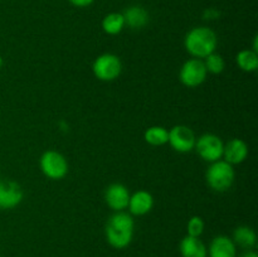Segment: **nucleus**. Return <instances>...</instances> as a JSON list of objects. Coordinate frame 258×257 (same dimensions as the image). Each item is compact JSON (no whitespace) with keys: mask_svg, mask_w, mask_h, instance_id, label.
Returning <instances> with one entry per match:
<instances>
[{"mask_svg":"<svg viewBox=\"0 0 258 257\" xmlns=\"http://www.w3.org/2000/svg\"><path fill=\"white\" fill-rule=\"evenodd\" d=\"M135 223L131 214L122 212H115L106 224V239L113 248H126L131 243L134 237Z\"/></svg>","mask_w":258,"mask_h":257,"instance_id":"1","label":"nucleus"},{"mask_svg":"<svg viewBox=\"0 0 258 257\" xmlns=\"http://www.w3.org/2000/svg\"><path fill=\"white\" fill-rule=\"evenodd\" d=\"M218 37L216 32L208 27H196L186 33L184 47L193 58L204 59L207 55L216 52Z\"/></svg>","mask_w":258,"mask_h":257,"instance_id":"2","label":"nucleus"},{"mask_svg":"<svg viewBox=\"0 0 258 257\" xmlns=\"http://www.w3.org/2000/svg\"><path fill=\"white\" fill-rule=\"evenodd\" d=\"M234 178H236V171H234L233 165L222 159L211 163L206 173L208 185L218 193L229 190L233 185Z\"/></svg>","mask_w":258,"mask_h":257,"instance_id":"3","label":"nucleus"},{"mask_svg":"<svg viewBox=\"0 0 258 257\" xmlns=\"http://www.w3.org/2000/svg\"><path fill=\"white\" fill-rule=\"evenodd\" d=\"M92 72L97 80L102 82H112L120 77L122 72V62L120 57L113 53H103L93 60Z\"/></svg>","mask_w":258,"mask_h":257,"instance_id":"4","label":"nucleus"},{"mask_svg":"<svg viewBox=\"0 0 258 257\" xmlns=\"http://www.w3.org/2000/svg\"><path fill=\"white\" fill-rule=\"evenodd\" d=\"M42 173L50 180H60L68 173V161L63 154L55 150H47L39 159Z\"/></svg>","mask_w":258,"mask_h":257,"instance_id":"5","label":"nucleus"},{"mask_svg":"<svg viewBox=\"0 0 258 257\" xmlns=\"http://www.w3.org/2000/svg\"><path fill=\"white\" fill-rule=\"evenodd\" d=\"M208 72L206 70L203 59L190 58L185 60L179 71V80L185 87L196 88L203 85L207 80Z\"/></svg>","mask_w":258,"mask_h":257,"instance_id":"6","label":"nucleus"},{"mask_svg":"<svg viewBox=\"0 0 258 257\" xmlns=\"http://www.w3.org/2000/svg\"><path fill=\"white\" fill-rule=\"evenodd\" d=\"M224 143L219 136L214 134H204L196 141V151L198 155L208 163H214L223 158Z\"/></svg>","mask_w":258,"mask_h":257,"instance_id":"7","label":"nucleus"},{"mask_svg":"<svg viewBox=\"0 0 258 257\" xmlns=\"http://www.w3.org/2000/svg\"><path fill=\"white\" fill-rule=\"evenodd\" d=\"M196 134L185 125H175L169 130V141L171 148L178 153H190L196 146Z\"/></svg>","mask_w":258,"mask_h":257,"instance_id":"8","label":"nucleus"},{"mask_svg":"<svg viewBox=\"0 0 258 257\" xmlns=\"http://www.w3.org/2000/svg\"><path fill=\"white\" fill-rule=\"evenodd\" d=\"M130 196L127 186L121 183H112L106 188L105 202L113 212H122L127 208Z\"/></svg>","mask_w":258,"mask_h":257,"instance_id":"9","label":"nucleus"},{"mask_svg":"<svg viewBox=\"0 0 258 257\" xmlns=\"http://www.w3.org/2000/svg\"><path fill=\"white\" fill-rule=\"evenodd\" d=\"M24 198L23 189L17 181H0V209H13L19 206Z\"/></svg>","mask_w":258,"mask_h":257,"instance_id":"10","label":"nucleus"},{"mask_svg":"<svg viewBox=\"0 0 258 257\" xmlns=\"http://www.w3.org/2000/svg\"><path fill=\"white\" fill-rule=\"evenodd\" d=\"M248 156V145L244 140L238 138L231 139L223 148V160L231 165L243 163Z\"/></svg>","mask_w":258,"mask_h":257,"instance_id":"11","label":"nucleus"},{"mask_svg":"<svg viewBox=\"0 0 258 257\" xmlns=\"http://www.w3.org/2000/svg\"><path fill=\"white\" fill-rule=\"evenodd\" d=\"M154 207V197L148 190H140L135 191L130 196V201H128V211L134 216H145L149 212H151Z\"/></svg>","mask_w":258,"mask_h":257,"instance_id":"12","label":"nucleus"},{"mask_svg":"<svg viewBox=\"0 0 258 257\" xmlns=\"http://www.w3.org/2000/svg\"><path fill=\"white\" fill-rule=\"evenodd\" d=\"M209 257H237V246L228 236H217L209 244Z\"/></svg>","mask_w":258,"mask_h":257,"instance_id":"13","label":"nucleus"},{"mask_svg":"<svg viewBox=\"0 0 258 257\" xmlns=\"http://www.w3.org/2000/svg\"><path fill=\"white\" fill-rule=\"evenodd\" d=\"M122 15L125 19V25L130 27L131 29H141L146 27L150 19L149 12L141 5H131L125 9Z\"/></svg>","mask_w":258,"mask_h":257,"instance_id":"14","label":"nucleus"},{"mask_svg":"<svg viewBox=\"0 0 258 257\" xmlns=\"http://www.w3.org/2000/svg\"><path fill=\"white\" fill-rule=\"evenodd\" d=\"M183 257H207L208 249L199 237L185 236L179 244Z\"/></svg>","mask_w":258,"mask_h":257,"instance_id":"15","label":"nucleus"},{"mask_svg":"<svg viewBox=\"0 0 258 257\" xmlns=\"http://www.w3.org/2000/svg\"><path fill=\"white\" fill-rule=\"evenodd\" d=\"M236 246L242 247L244 249H251L256 246L257 243V234L254 229H252L248 226H239L234 229L233 238Z\"/></svg>","mask_w":258,"mask_h":257,"instance_id":"16","label":"nucleus"},{"mask_svg":"<svg viewBox=\"0 0 258 257\" xmlns=\"http://www.w3.org/2000/svg\"><path fill=\"white\" fill-rule=\"evenodd\" d=\"M102 30L108 35H117L123 30L125 25V19H123L122 13H108L105 15L101 23Z\"/></svg>","mask_w":258,"mask_h":257,"instance_id":"17","label":"nucleus"},{"mask_svg":"<svg viewBox=\"0 0 258 257\" xmlns=\"http://www.w3.org/2000/svg\"><path fill=\"white\" fill-rule=\"evenodd\" d=\"M237 66L241 68L243 72L251 73L257 71L258 68V53L253 49H243L238 52L236 55Z\"/></svg>","mask_w":258,"mask_h":257,"instance_id":"18","label":"nucleus"},{"mask_svg":"<svg viewBox=\"0 0 258 257\" xmlns=\"http://www.w3.org/2000/svg\"><path fill=\"white\" fill-rule=\"evenodd\" d=\"M144 139L153 146H163L169 141V130L164 126H150L146 128Z\"/></svg>","mask_w":258,"mask_h":257,"instance_id":"19","label":"nucleus"},{"mask_svg":"<svg viewBox=\"0 0 258 257\" xmlns=\"http://www.w3.org/2000/svg\"><path fill=\"white\" fill-rule=\"evenodd\" d=\"M204 66H206V70L208 73L212 75H221L222 72L226 68V62H224V58L222 57L219 53H211L209 55H207L203 59Z\"/></svg>","mask_w":258,"mask_h":257,"instance_id":"20","label":"nucleus"},{"mask_svg":"<svg viewBox=\"0 0 258 257\" xmlns=\"http://www.w3.org/2000/svg\"><path fill=\"white\" fill-rule=\"evenodd\" d=\"M204 221L202 217L193 216L186 223V236L190 237H201L204 232Z\"/></svg>","mask_w":258,"mask_h":257,"instance_id":"21","label":"nucleus"},{"mask_svg":"<svg viewBox=\"0 0 258 257\" xmlns=\"http://www.w3.org/2000/svg\"><path fill=\"white\" fill-rule=\"evenodd\" d=\"M68 2L76 8H87L92 5L95 0H68Z\"/></svg>","mask_w":258,"mask_h":257,"instance_id":"22","label":"nucleus"},{"mask_svg":"<svg viewBox=\"0 0 258 257\" xmlns=\"http://www.w3.org/2000/svg\"><path fill=\"white\" fill-rule=\"evenodd\" d=\"M203 17H204V19H217V18L219 17V12L217 9L211 8V9H208L204 12Z\"/></svg>","mask_w":258,"mask_h":257,"instance_id":"23","label":"nucleus"},{"mask_svg":"<svg viewBox=\"0 0 258 257\" xmlns=\"http://www.w3.org/2000/svg\"><path fill=\"white\" fill-rule=\"evenodd\" d=\"M239 257H258V254L254 251H251V249H248V251L244 252V253H242Z\"/></svg>","mask_w":258,"mask_h":257,"instance_id":"24","label":"nucleus"},{"mask_svg":"<svg viewBox=\"0 0 258 257\" xmlns=\"http://www.w3.org/2000/svg\"><path fill=\"white\" fill-rule=\"evenodd\" d=\"M2 66H3V58L2 55H0V68H2Z\"/></svg>","mask_w":258,"mask_h":257,"instance_id":"25","label":"nucleus"}]
</instances>
